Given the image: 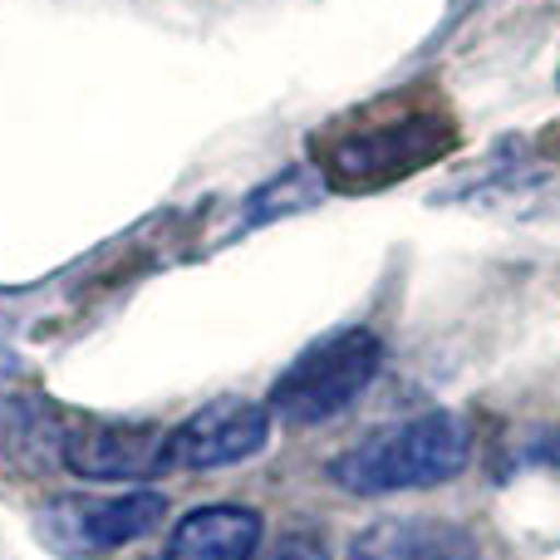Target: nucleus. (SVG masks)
<instances>
[{
  "label": "nucleus",
  "mask_w": 560,
  "mask_h": 560,
  "mask_svg": "<svg viewBox=\"0 0 560 560\" xmlns=\"http://www.w3.org/2000/svg\"><path fill=\"white\" fill-rule=\"evenodd\" d=\"M271 560H329V556H325V546H319L315 536H300L295 532V536H285V541L276 546Z\"/></svg>",
  "instance_id": "nucleus-10"
},
{
  "label": "nucleus",
  "mask_w": 560,
  "mask_h": 560,
  "mask_svg": "<svg viewBox=\"0 0 560 560\" xmlns=\"http://www.w3.org/2000/svg\"><path fill=\"white\" fill-rule=\"evenodd\" d=\"M59 463L84 482H143L167 472V433L148 423H84L65 428Z\"/></svg>",
  "instance_id": "nucleus-6"
},
{
  "label": "nucleus",
  "mask_w": 560,
  "mask_h": 560,
  "mask_svg": "<svg viewBox=\"0 0 560 560\" xmlns=\"http://www.w3.org/2000/svg\"><path fill=\"white\" fill-rule=\"evenodd\" d=\"M526 463H536V467H556L560 472V433L556 428H546V433H532L526 438Z\"/></svg>",
  "instance_id": "nucleus-9"
},
{
  "label": "nucleus",
  "mask_w": 560,
  "mask_h": 560,
  "mask_svg": "<svg viewBox=\"0 0 560 560\" xmlns=\"http://www.w3.org/2000/svg\"><path fill=\"white\" fill-rule=\"evenodd\" d=\"M384 364V345L374 329L349 325L335 335L305 345L271 384V418L290 428H325L345 408H354L369 394Z\"/></svg>",
  "instance_id": "nucleus-3"
},
{
  "label": "nucleus",
  "mask_w": 560,
  "mask_h": 560,
  "mask_svg": "<svg viewBox=\"0 0 560 560\" xmlns=\"http://www.w3.org/2000/svg\"><path fill=\"white\" fill-rule=\"evenodd\" d=\"M261 512L242 502H212L187 512L153 560H256L261 551Z\"/></svg>",
  "instance_id": "nucleus-7"
},
{
  "label": "nucleus",
  "mask_w": 560,
  "mask_h": 560,
  "mask_svg": "<svg viewBox=\"0 0 560 560\" xmlns=\"http://www.w3.org/2000/svg\"><path fill=\"white\" fill-rule=\"evenodd\" d=\"M472 457V433L457 413L433 408V413L388 423L378 433L359 438L354 447L329 463V482L354 497H394V492H428L453 477H463Z\"/></svg>",
  "instance_id": "nucleus-2"
},
{
  "label": "nucleus",
  "mask_w": 560,
  "mask_h": 560,
  "mask_svg": "<svg viewBox=\"0 0 560 560\" xmlns=\"http://www.w3.org/2000/svg\"><path fill=\"white\" fill-rule=\"evenodd\" d=\"M354 560H482L472 532L443 516H384L349 546Z\"/></svg>",
  "instance_id": "nucleus-8"
},
{
  "label": "nucleus",
  "mask_w": 560,
  "mask_h": 560,
  "mask_svg": "<svg viewBox=\"0 0 560 560\" xmlns=\"http://www.w3.org/2000/svg\"><path fill=\"white\" fill-rule=\"evenodd\" d=\"M167 516L163 492H124V497H55L35 512V536L55 556L89 560L124 551L128 541L158 532Z\"/></svg>",
  "instance_id": "nucleus-4"
},
{
  "label": "nucleus",
  "mask_w": 560,
  "mask_h": 560,
  "mask_svg": "<svg viewBox=\"0 0 560 560\" xmlns=\"http://www.w3.org/2000/svg\"><path fill=\"white\" fill-rule=\"evenodd\" d=\"M463 143L453 108L433 89H408L354 108L345 124L315 138V163L335 192H378L443 163Z\"/></svg>",
  "instance_id": "nucleus-1"
},
{
  "label": "nucleus",
  "mask_w": 560,
  "mask_h": 560,
  "mask_svg": "<svg viewBox=\"0 0 560 560\" xmlns=\"http://www.w3.org/2000/svg\"><path fill=\"white\" fill-rule=\"evenodd\" d=\"M271 443V408L252 398H212L167 433V467L217 472L256 457Z\"/></svg>",
  "instance_id": "nucleus-5"
}]
</instances>
